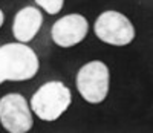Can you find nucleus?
<instances>
[{"mask_svg": "<svg viewBox=\"0 0 153 133\" xmlns=\"http://www.w3.org/2000/svg\"><path fill=\"white\" fill-rule=\"evenodd\" d=\"M71 101V90L61 81H48L32 95L31 110L43 121H55L69 109Z\"/></svg>", "mask_w": 153, "mask_h": 133, "instance_id": "f03ea898", "label": "nucleus"}, {"mask_svg": "<svg viewBox=\"0 0 153 133\" xmlns=\"http://www.w3.org/2000/svg\"><path fill=\"white\" fill-rule=\"evenodd\" d=\"M40 61L26 43L0 46V84L5 81H26L37 75Z\"/></svg>", "mask_w": 153, "mask_h": 133, "instance_id": "f257e3e1", "label": "nucleus"}, {"mask_svg": "<svg viewBox=\"0 0 153 133\" xmlns=\"http://www.w3.org/2000/svg\"><path fill=\"white\" fill-rule=\"evenodd\" d=\"M94 31L101 42L113 46H126L135 38L132 22L118 11H106L100 14Z\"/></svg>", "mask_w": 153, "mask_h": 133, "instance_id": "20e7f679", "label": "nucleus"}, {"mask_svg": "<svg viewBox=\"0 0 153 133\" xmlns=\"http://www.w3.org/2000/svg\"><path fill=\"white\" fill-rule=\"evenodd\" d=\"M0 124L9 133H26L32 129V112L20 94L0 98Z\"/></svg>", "mask_w": 153, "mask_h": 133, "instance_id": "39448f33", "label": "nucleus"}, {"mask_svg": "<svg viewBox=\"0 0 153 133\" xmlns=\"http://www.w3.org/2000/svg\"><path fill=\"white\" fill-rule=\"evenodd\" d=\"M35 3L40 8H43L48 14L54 16L61 11L63 5H65V0H35Z\"/></svg>", "mask_w": 153, "mask_h": 133, "instance_id": "6e6552de", "label": "nucleus"}, {"mask_svg": "<svg viewBox=\"0 0 153 133\" xmlns=\"http://www.w3.org/2000/svg\"><path fill=\"white\" fill-rule=\"evenodd\" d=\"M43 25V16L38 8L35 6H25L22 8L12 22V35L17 42L28 43L37 35Z\"/></svg>", "mask_w": 153, "mask_h": 133, "instance_id": "0eeeda50", "label": "nucleus"}, {"mask_svg": "<svg viewBox=\"0 0 153 133\" xmlns=\"http://www.w3.org/2000/svg\"><path fill=\"white\" fill-rule=\"evenodd\" d=\"M89 31V23L81 14H69L52 25L51 37L60 48H71L81 43Z\"/></svg>", "mask_w": 153, "mask_h": 133, "instance_id": "423d86ee", "label": "nucleus"}, {"mask_svg": "<svg viewBox=\"0 0 153 133\" xmlns=\"http://www.w3.org/2000/svg\"><path fill=\"white\" fill-rule=\"evenodd\" d=\"M3 22H5V14H3V11L0 9V28L3 26Z\"/></svg>", "mask_w": 153, "mask_h": 133, "instance_id": "1a4fd4ad", "label": "nucleus"}, {"mask_svg": "<svg viewBox=\"0 0 153 133\" xmlns=\"http://www.w3.org/2000/svg\"><path fill=\"white\" fill-rule=\"evenodd\" d=\"M76 89L91 104L103 103L109 94V69L103 61H91L76 74Z\"/></svg>", "mask_w": 153, "mask_h": 133, "instance_id": "7ed1b4c3", "label": "nucleus"}]
</instances>
